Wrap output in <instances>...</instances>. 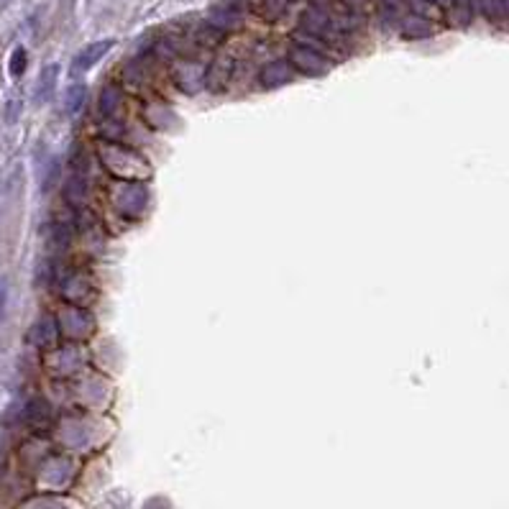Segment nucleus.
Returning <instances> with one entry per match:
<instances>
[{
    "instance_id": "f257e3e1",
    "label": "nucleus",
    "mask_w": 509,
    "mask_h": 509,
    "mask_svg": "<svg viewBox=\"0 0 509 509\" xmlns=\"http://www.w3.org/2000/svg\"><path fill=\"white\" fill-rule=\"evenodd\" d=\"M290 64L297 67L299 72H304V75H312V77L326 75L330 70V59L315 46H304V44H295L290 49Z\"/></svg>"
},
{
    "instance_id": "f03ea898",
    "label": "nucleus",
    "mask_w": 509,
    "mask_h": 509,
    "mask_svg": "<svg viewBox=\"0 0 509 509\" xmlns=\"http://www.w3.org/2000/svg\"><path fill=\"white\" fill-rule=\"evenodd\" d=\"M115 46V41L113 39H103V41H92V44H87L85 49L79 51L77 57L72 59V75H82V72H87V70H92L95 64L100 62V59L105 57L108 51L113 49Z\"/></svg>"
},
{
    "instance_id": "7ed1b4c3",
    "label": "nucleus",
    "mask_w": 509,
    "mask_h": 509,
    "mask_svg": "<svg viewBox=\"0 0 509 509\" xmlns=\"http://www.w3.org/2000/svg\"><path fill=\"white\" fill-rule=\"evenodd\" d=\"M59 82V64H46L39 75V85H36V103H46L51 100Z\"/></svg>"
},
{
    "instance_id": "20e7f679",
    "label": "nucleus",
    "mask_w": 509,
    "mask_h": 509,
    "mask_svg": "<svg viewBox=\"0 0 509 509\" xmlns=\"http://www.w3.org/2000/svg\"><path fill=\"white\" fill-rule=\"evenodd\" d=\"M292 79V64L290 62H271L262 70V82L266 87H282Z\"/></svg>"
},
{
    "instance_id": "39448f33",
    "label": "nucleus",
    "mask_w": 509,
    "mask_h": 509,
    "mask_svg": "<svg viewBox=\"0 0 509 509\" xmlns=\"http://www.w3.org/2000/svg\"><path fill=\"white\" fill-rule=\"evenodd\" d=\"M430 31H432L430 23L423 21L420 15H410L402 26V34L407 36V39H425V36H430Z\"/></svg>"
},
{
    "instance_id": "423d86ee",
    "label": "nucleus",
    "mask_w": 509,
    "mask_h": 509,
    "mask_svg": "<svg viewBox=\"0 0 509 509\" xmlns=\"http://www.w3.org/2000/svg\"><path fill=\"white\" fill-rule=\"evenodd\" d=\"M479 8L481 13L491 18V21H502L507 18V3L504 0H479Z\"/></svg>"
},
{
    "instance_id": "0eeeda50",
    "label": "nucleus",
    "mask_w": 509,
    "mask_h": 509,
    "mask_svg": "<svg viewBox=\"0 0 509 509\" xmlns=\"http://www.w3.org/2000/svg\"><path fill=\"white\" fill-rule=\"evenodd\" d=\"M85 95H87V87L85 85H72L70 90H67V113L75 115L82 108V103H85Z\"/></svg>"
},
{
    "instance_id": "6e6552de",
    "label": "nucleus",
    "mask_w": 509,
    "mask_h": 509,
    "mask_svg": "<svg viewBox=\"0 0 509 509\" xmlns=\"http://www.w3.org/2000/svg\"><path fill=\"white\" fill-rule=\"evenodd\" d=\"M26 62H29V54L23 46H15L13 54H11V64H8V72H11V77H21L23 72H26Z\"/></svg>"
},
{
    "instance_id": "1a4fd4ad",
    "label": "nucleus",
    "mask_w": 509,
    "mask_h": 509,
    "mask_svg": "<svg viewBox=\"0 0 509 509\" xmlns=\"http://www.w3.org/2000/svg\"><path fill=\"white\" fill-rule=\"evenodd\" d=\"M118 103H120V90H118V87H113V85L105 87V90H103V98H100L103 113H110V110H113Z\"/></svg>"
},
{
    "instance_id": "9d476101",
    "label": "nucleus",
    "mask_w": 509,
    "mask_h": 509,
    "mask_svg": "<svg viewBox=\"0 0 509 509\" xmlns=\"http://www.w3.org/2000/svg\"><path fill=\"white\" fill-rule=\"evenodd\" d=\"M287 3H290V0H264V15H266L269 21H274V18H279V15L287 11Z\"/></svg>"
},
{
    "instance_id": "9b49d317",
    "label": "nucleus",
    "mask_w": 509,
    "mask_h": 509,
    "mask_svg": "<svg viewBox=\"0 0 509 509\" xmlns=\"http://www.w3.org/2000/svg\"><path fill=\"white\" fill-rule=\"evenodd\" d=\"M6 302H8V282H6V279H0V318H3Z\"/></svg>"
},
{
    "instance_id": "f8f14e48",
    "label": "nucleus",
    "mask_w": 509,
    "mask_h": 509,
    "mask_svg": "<svg viewBox=\"0 0 509 509\" xmlns=\"http://www.w3.org/2000/svg\"><path fill=\"white\" fill-rule=\"evenodd\" d=\"M430 3H435V6H440V8H448V6H451V0H430Z\"/></svg>"
},
{
    "instance_id": "ddd939ff",
    "label": "nucleus",
    "mask_w": 509,
    "mask_h": 509,
    "mask_svg": "<svg viewBox=\"0 0 509 509\" xmlns=\"http://www.w3.org/2000/svg\"><path fill=\"white\" fill-rule=\"evenodd\" d=\"M3 3H8V0H3Z\"/></svg>"
},
{
    "instance_id": "4468645a",
    "label": "nucleus",
    "mask_w": 509,
    "mask_h": 509,
    "mask_svg": "<svg viewBox=\"0 0 509 509\" xmlns=\"http://www.w3.org/2000/svg\"><path fill=\"white\" fill-rule=\"evenodd\" d=\"M290 3H292V0H290Z\"/></svg>"
}]
</instances>
